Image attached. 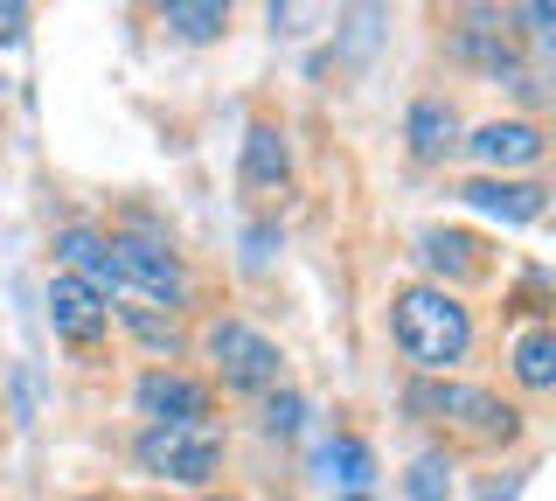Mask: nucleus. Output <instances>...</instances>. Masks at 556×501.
<instances>
[{"instance_id":"nucleus-1","label":"nucleus","mask_w":556,"mask_h":501,"mask_svg":"<svg viewBox=\"0 0 556 501\" xmlns=\"http://www.w3.org/2000/svg\"><path fill=\"white\" fill-rule=\"evenodd\" d=\"M390 327H396V349H404V362L417 376H445L452 362H466V349H473V314L445 286H404L390 306Z\"/></svg>"},{"instance_id":"nucleus-2","label":"nucleus","mask_w":556,"mask_h":501,"mask_svg":"<svg viewBox=\"0 0 556 501\" xmlns=\"http://www.w3.org/2000/svg\"><path fill=\"white\" fill-rule=\"evenodd\" d=\"M132 460H139V474H153V480L208 488V480L223 474V431H216V418H202V425H147L139 446H132Z\"/></svg>"},{"instance_id":"nucleus-3","label":"nucleus","mask_w":556,"mask_h":501,"mask_svg":"<svg viewBox=\"0 0 556 501\" xmlns=\"http://www.w3.org/2000/svg\"><path fill=\"white\" fill-rule=\"evenodd\" d=\"M404 404L417 411V418H439L452 431H466L473 446H508L521 439V411L501 404L494 390H466V384H410Z\"/></svg>"},{"instance_id":"nucleus-4","label":"nucleus","mask_w":556,"mask_h":501,"mask_svg":"<svg viewBox=\"0 0 556 501\" xmlns=\"http://www.w3.org/2000/svg\"><path fill=\"white\" fill-rule=\"evenodd\" d=\"M104 258H112V286H126L139 292V300H153V306H181L188 300V272H181V258H174L161 237H104Z\"/></svg>"},{"instance_id":"nucleus-5","label":"nucleus","mask_w":556,"mask_h":501,"mask_svg":"<svg viewBox=\"0 0 556 501\" xmlns=\"http://www.w3.org/2000/svg\"><path fill=\"white\" fill-rule=\"evenodd\" d=\"M202 349H208V362H216L223 390H278V341H265L257 327L216 321L202 335Z\"/></svg>"},{"instance_id":"nucleus-6","label":"nucleus","mask_w":556,"mask_h":501,"mask_svg":"<svg viewBox=\"0 0 556 501\" xmlns=\"http://www.w3.org/2000/svg\"><path fill=\"white\" fill-rule=\"evenodd\" d=\"M132 404L147 411L153 425H202L208 411H216V390L202 384V376H181V370H147L132 390Z\"/></svg>"},{"instance_id":"nucleus-7","label":"nucleus","mask_w":556,"mask_h":501,"mask_svg":"<svg viewBox=\"0 0 556 501\" xmlns=\"http://www.w3.org/2000/svg\"><path fill=\"white\" fill-rule=\"evenodd\" d=\"M104 321H112V306H104L84 279H70V272H56V279H49V327H56L63 341L91 349V341L104 335Z\"/></svg>"},{"instance_id":"nucleus-8","label":"nucleus","mask_w":556,"mask_h":501,"mask_svg":"<svg viewBox=\"0 0 556 501\" xmlns=\"http://www.w3.org/2000/svg\"><path fill=\"white\" fill-rule=\"evenodd\" d=\"M459 202L480 210V216H501V223H535L549 210V188L543 181H494V175H480V181L459 188Z\"/></svg>"},{"instance_id":"nucleus-9","label":"nucleus","mask_w":556,"mask_h":501,"mask_svg":"<svg viewBox=\"0 0 556 501\" xmlns=\"http://www.w3.org/2000/svg\"><path fill=\"white\" fill-rule=\"evenodd\" d=\"M466 147H473V161H486V167H535L549 140H543L535 118H494V126H480Z\"/></svg>"},{"instance_id":"nucleus-10","label":"nucleus","mask_w":556,"mask_h":501,"mask_svg":"<svg viewBox=\"0 0 556 501\" xmlns=\"http://www.w3.org/2000/svg\"><path fill=\"white\" fill-rule=\"evenodd\" d=\"M286 175H292L286 133H278L271 118H257V126L243 133V181H251V188H286Z\"/></svg>"},{"instance_id":"nucleus-11","label":"nucleus","mask_w":556,"mask_h":501,"mask_svg":"<svg viewBox=\"0 0 556 501\" xmlns=\"http://www.w3.org/2000/svg\"><path fill=\"white\" fill-rule=\"evenodd\" d=\"M56 251H63V265H70V279H84L98 292V300H112V258H104V230H84V223H70V230L56 237Z\"/></svg>"},{"instance_id":"nucleus-12","label":"nucleus","mask_w":556,"mask_h":501,"mask_svg":"<svg viewBox=\"0 0 556 501\" xmlns=\"http://www.w3.org/2000/svg\"><path fill=\"white\" fill-rule=\"evenodd\" d=\"M404 133H410V153H417V161H445L459 118H452V105H439V98H417L410 118H404Z\"/></svg>"},{"instance_id":"nucleus-13","label":"nucleus","mask_w":556,"mask_h":501,"mask_svg":"<svg viewBox=\"0 0 556 501\" xmlns=\"http://www.w3.org/2000/svg\"><path fill=\"white\" fill-rule=\"evenodd\" d=\"M417 258H425L431 272H452V279H480V245L466 230H425L417 237Z\"/></svg>"},{"instance_id":"nucleus-14","label":"nucleus","mask_w":556,"mask_h":501,"mask_svg":"<svg viewBox=\"0 0 556 501\" xmlns=\"http://www.w3.org/2000/svg\"><path fill=\"white\" fill-rule=\"evenodd\" d=\"M320 466H327V480H341L348 494H369V480H376V453H369V446L355 439V431H341V439H327Z\"/></svg>"},{"instance_id":"nucleus-15","label":"nucleus","mask_w":556,"mask_h":501,"mask_svg":"<svg viewBox=\"0 0 556 501\" xmlns=\"http://www.w3.org/2000/svg\"><path fill=\"white\" fill-rule=\"evenodd\" d=\"M515 384L521 390H549L556 384V335H549V321H535L529 335L515 341Z\"/></svg>"},{"instance_id":"nucleus-16","label":"nucleus","mask_w":556,"mask_h":501,"mask_svg":"<svg viewBox=\"0 0 556 501\" xmlns=\"http://www.w3.org/2000/svg\"><path fill=\"white\" fill-rule=\"evenodd\" d=\"M161 22L188 42H216L223 28H230V8H223V0H174V8H161Z\"/></svg>"},{"instance_id":"nucleus-17","label":"nucleus","mask_w":556,"mask_h":501,"mask_svg":"<svg viewBox=\"0 0 556 501\" xmlns=\"http://www.w3.org/2000/svg\"><path fill=\"white\" fill-rule=\"evenodd\" d=\"M404 494H410V501H452V460H445V453H425V460H410V474H404Z\"/></svg>"},{"instance_id":"nucleus-18","label":"nucleus","mask_w":556,"mask_h":501,"mask_svg":"<svg viewBox=\"0 0 556 501\" xmlns=\"http://www.w3.org/2000/svg\"><path fill=\"white\" fill-rule=\"evenodd\" d=\"M126 327H132L139 341H147L153 355H174V349H181V327L161 321V314H147V306H126Z\"/></svg>"},{"instance_id":"nucleus-19","label":"nucleus","mask_w":556,"mask_h":501,"mask_svg":"<svg viewBox=\"0 0 556 501\" xmlns=\"http://www.w3.org/2000/svg\"><path fill=\"white\" fill-rule=\"evenodd\" d=\"M300 418H306V397L300 390H271L265 397V431H271V439H292Z\"/></svg>"},{"instance_id":"nucleus-20","label":"nucleus","mask_w":556,"mask_h":501,"mask_svg":"<svg viewBox=\"0 0 556 501\" xmlns=\"http://www.w3.org/2000/svg\"><path fill=\"white\" fill-rule=\"evenodd\" d=\"M28 36V8L22 0H0V42H22Z\"/></svg>"},{"instance_id":"nucleus-21","label":"nucleus","mask_w":556,"mask_h":501,"mask_svg":"<svg viewBox=\"0 0 556 501\" xmlns=\"http://www.w3.org/2000/svg\"><path fill=\"white\" fill-rule=\"evenodd\" d=\"M348 501H376V494H348Z\"/></svg>"},{"instance_id":"nucleus-22","label":"nucleus","mask_w":556,"mask_h":501,"mask_svg":"<svg viewBox=\"0 0 556 501\" xmlns=\"http://www.w3.org/2000/svg\"><path fill=\"white\" fill-rule=\"evenodd\" d=\"M202 501H230V494H202Z\"/></svg>"},{"instance_id":"nucleus-23","label":"nucleus","mask_w":556,"mask_h":501,"mask_svg":"<svg viewBox=\"0 0 556 501\" xmlns=\"http://www.w3.org/2000/svg\"><path fill=\"white\" fill-rule=\"evenodd\" d=\"M77 501H104V494H77Z\"/></svg>"}]
</instances>
